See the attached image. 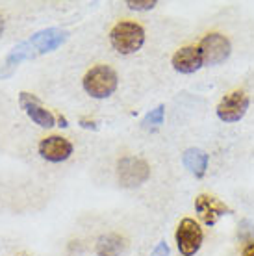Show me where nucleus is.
Instances as JSON below:
<instances>
[{
  "mask_svg": "<svg viewBox=\"0 0 254 256\" xmlns=\"http://www.w3.org/2000/svg\"><path fill=\"white\" fill-rule=\"evenodd\" d=\"M152 256H169V245L166 242H160L156 249L152 250Z\"/></svg>",
  "mask_w": 254,
  "mask_h": 256,
  "instance_id": "obj_17",
  "label": "nucleus"
},
{
  "mask_svg": "<svg viewBox=\"0 0 254 256\" xmlns=\"http://www.w3.org/2000/svg\"><path fill=\"white\" fill-rule=\"evenodd\" d=\"M39 154L46 162L60 164L72 154V143L62 136H48V138L39 141Z\"/></svg>",
  "mask_w": 254,
  "mask_h": 256,
  "instance_id": "obj_9",
  "label": "nucleus"
},
{
  "mask_svg": "<svg viewBox=\"0 0 254 256\" xmlns=\"http://www.w3.org/2000/svg\"><path fill=\"white\" fill-rule=\"evenodd\" d=\"M195 210H197L200 221L204 224H208V226L216 224L222 216H226L230 212L228 206L224 204L222 200H219L214 195H206V193H202V195H198L195 198Z\"/></svg>",
  "mask_w": 254,
  "mask_h": 256,
  "instance_id": "obj_8",
  "label": "nucleus"
},
{
  "mask_svg": "<svg viewBox=\"0 0 254 256\" xmlns=\"http://www.w3.org/2000/svg\"><path fill=\"white\" fill-rule=\"evenodd\" d=\"M69 32L67 30H62V28H46V30H41L36 36H32V39H28V45L32 46L34 54H44V52H50L54 48L64 43L67 39Z\"/></svg>",
  "mask_w": 254,
  "mask_h": 256,
  "instance_id": "obj_10",
  "label": "nucleus"
},
{
  "mask_svg": "<svg viewBox=\"0 0 254 256\" xmlns=\"http://www.w3.org/2000/svg\"><path fill=\"white\" fill-rule=\"evenodd\" d=\"M164 116H166V108L164 106H156L150 110L143 119V128H156L164 122Z\"/></svg>",
  "mask_w": 254,
  "mask_h": 256,
  "instance_id": "obj_14",
  "label": "nucleus"
},
{
  "mask_svg": "<svg viewBox=\"0 0 254 256\" xmlns=\"http://www.w3.org/2000/svg\"><path fill=\"white\" fill-rule=\"evenodd\" d=\"M182 164L191 174L200 178L206 174V169H208V154L204 152L202 148H188L182 156Z\"/></svg>",
  "mask_w": 254,
  "mask_h": 256,
  "instance_id": "obj_12",
  "label": "nucleus"
},
{
  "mask_svg": "<svg viewBox=\"0 0 254 256\" xmlns=\"http://www.w3.org/2000/svg\"><path fill=\"white\" fill-rule=\"evenodd\" d=\"M174 238H176V245H178L180 254L193 256L198 249H200L204 234H202L200 224H198L195 219L186 218L180 221V224H178Z\"/></svg>",
  "mask_w": 254,
  "mask_h": 256,
  "instance_id": "obj_4",
  "label": "nucleus"
},
{
  "mask_svg": "<svg viewBox=\"0 0 254 256\" xmlns=\"http://www.w3.org/2000/svg\"><path fill=\"white\" fill-rule=\"evenodd\" d=\"M202 65H204L202 52L195 45L182 46V48L174 52V56H172V67H174L178 72H184V74L195 72V70H198Z\"/></svg>",
  "mask_w": 254,
  "mask_h": 256,
  "instance_id": "obj_11",
  "label": "nucleus"
},
{
  "mask_svg": "<svg viewBox=\"0 0 254 256\" xmlns=\"http://www.w3.org/2000/svg\"><path fill=\"white\" fill-rule=\"evenodd\" d=\"M158 2L156 0H126V6L130 10H136V12H146V10H152Z\"/></svg>",
  "mask_w": 254,
  "mask_h": 256,
  "instance_id": "obj_15",
  "label": "nucleus"
},
{
  "mask_svg": "<svg viewBox=\"0 0 254 256\" xmlns=\"http://www.w3.org/2000/svg\"><path fill=\"white\" fill-rule=\"evenodd\" d=\"M19 104H20V108L26 112V116L30 117L36 124H39V126L52 128L56 124V117L52 116L50 110L44 108L43 104H41V100H39L36 95H32V93L22 91L19 95Z\"/></svg>",
  "mask_w": 254,
  "mask_h": 256,
  "instance_id": "obj_7",
  "label": "nucleus"
},
{
  "mask_svg": "<svg viewBox=\"0 0 254 256\" xmlns=\"http://www.w3.org/2000/svg\"><path fill=\"white\" fill-rule=\"evenodd\" d=\"M80 124H82L84 128H91V130H96V128H98L95 121H89V119H86V117L80 119Z\"/></svg>",
  "mask_w": 254,
  "mask_h": 256,
  "instance_id": "obj_18",
  "label": "nucleus"
},
{
  "mask_svg": "<svg viewBox=\"0 0 254 256\" xmlns=\"http://www.w3.org/2000/svg\"><path fill=\"white\" fill-rule=\"evenodd\" d=\"M198 48L202 52V58H204V65H219L222 64L224 60L230 56V41L222 34L212 32L208 36H204L198 43Z\"/></svg>",
  "mask_w": 254,
  "mask_h": 256,
  "instance_id": "obj_5",
  "label": "nucleus"
},
{
  "mask_svg": "<svg viewBox=\"0 0 254 256\" xmlns=\"http://www.w3.org/2000/svg\"><path fill=\"white\" fill-rule=\"evenodd\" d=\"M58 121H60V126H69V124H67V119H65V117H62V116H60V117H58Z\"/></svg>",
  "mask_w": 254,
  "mask_h": 256,
  "instance_id": "obj_20",
  "label": "nucleus"
},
{
  "mask_svg": "<svg viewBox=\"0 0 254 256\" xmlns=\"http://www.w3.org/2000/svg\"><path fill=\"white\" fill-rule=\"evenodd\" d=\"M124 249V240L117 234L100 236L96 242V254L98 256H119Z\"/></svg>",
  "mask_w": 254,
  "mask_h": 256,
  "instance_id": "obj_13",
  "label": "nucleus"
},
{
  "mask_svg": "<svg viewBox=\"0 0 254 256\" xmlns=\"http://www.w3.org/2000/svg\"><path fill=\"white\" fill-rule=\"evenodd\" d=\"M4 32V19H2V15H0V36Z\"/></svg>",
  "mask_w": 254,
  "mask_h": 256,
  "instance_id": "obj_21",
  "label": "nucleus"
},
{
  "mask_svg": "<svg viewBox=\"0 0 254 256\" xmlns=\"http://www.w3.org/2000/svg\"><path fill=\"white\" fill-rule=\"evenodd\" d=\"M248 110V96L245 91H232L217 104V117L224 122H238L245 117Z\"/></svg>",
  "mask_w": 254,
  "mask_h": 256,
  "instance_id": "obj_6",
  "label": "nucleus"
},
{
  "mask_svg": "<svg viewBox=\"0 0 254 256\" xmlns=\"http://www.w3.org/2000/svg\"><path fill=\"white\" fill-rule=\"evenodd\" d=\"M117 84H119L117 72L110 65H95L93 69H89L86 72V76L82 80L86 93L93 98H106V96L114 95V91L117 90Z\"/></svg>",
  "mask_w": 254,
  "mask_h": 256,
  "instance_id": "obj_2",
  "label": "nucleus"
},
{
  "mask_svg": "<svg viewBox=\"0 0 254 256\" xmlns=\"http://www.w3.org/2000/svg\"><path fill=\"white\" fill-rule=\"evenodd\" d=\"M110 41L119 54H134L145 43V30L134 20H121L112 28Z\"/></svg>",
  "mask_w": 254,
  "mask_h": 256,
  "instance_id": "obj_1",
  "label": "nucleus"
},
{
  "mask_svg": "<svg viewBox=\"0 0 254 256\" xmlns=\"http://www.w3.org/2000/svg\"><path fill=\"white\" fill-rule=\"evenodd\" d=\"M150 176V167L138 156H124L117 164V178L122 188H138Z\"/></svg>",
  "mask_w": 254,
  "mask_h": 256,
  "instance_id": "obj_3",
  "label": "nucleus"
},
{
  "mask_svg": "<svg viewBox=\"0 0 254 256\" xmlns=\"http://www.w3.org/2000/svg\"><path fill=\"white\" fill-rule=\"evenodd\" d=\"M238 234H240V240L247 242V244L254 242V224H250V221H243L240 224V232Z\"/></svg>",
  "mask_w": 254,
  "mask_h": 256,
  "instance_id": "obj_16",
  "label": "nucleus"
},
{
  "mask_svg": "<svg viewBox=\"0 0 254 256\" xmlns=\"http://www.w3.org/2000/svg\"><path fill=\"white\" fill-rule=\"evenodd\" d=\"M242 256H254V242L245 245V249H243Z\"/></svg>",
  "mask_w": 254,
  "mask_h": 256,
  "instance_id": "obj_19",
  "label": "nucleus"
}]
</instances>
